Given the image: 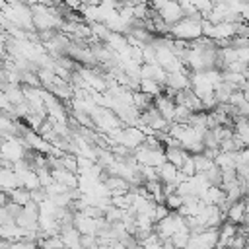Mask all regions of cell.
Returning <instances> with one entry per match:
<instances>
[{
  "instance_id": "8992f818",
  "label": "cell",
  "mask_w": 249,
  "mask_h": 249,
  "mask_svg": "<svg viewBox=\"0 0 249 249\" xmlns=\"http://www.w3.org/2000/svg\"><path fill=\"white\" fill-rule=\"evenodd\" d=\"M154 103H156V107L160 109V113L169 121V123H173V119H175V99H171V97H167V95H158L156 99H154Z\"/></svg>"
},
{
  "instance_id": "3957f363",
  "label": "cell",
  "mask_w": 249,
  "mask_h": 249,
  "mask_svg": "<svg viewBox=\"0 0 249 249\" xmlns=\"http://www.w3.org/2000/svg\"><path fill=\"white\" fill-rule=\"evenodd\" d=\"M160 16H161L169 25H173V23H177L179 19H183V18H185L183 4H181L179 0H167V2H165V6L160 10Z\"/></svg>"
},
{
  "instance_id": "ac0fdd59",
  "label": "cell",
  "mask_w": 249,
  "mask_h": 249,
  "mask_svg": "<svg viewBox=\"0 0 249 249\" xmlns=\"http://www.w3.org/2000/svg\"><path fill=\"white\" fill-rule=\"evenodd\" d=\"M89 25H91V29H93V35H95L99 41H107V39H109L111 29H109V25H107L105 21H89Z\"/></svg>"
},
{
  "instance_id": "6da1fadb",
  "label": "cell",
  "mask_w": 249,
  "mask_h": 249,
  "mask_svg": "<svg viewBox=\"0 0 249 249\" xmlns=\"http://www.w3.org/2000/svg\"><path fill=\"white\" fill-rule=\"evenodd\" d=\"M171 37L175 39H185V41H195L202 35V19L196 18H183L177 23L171 25Z\"/></svg>"
},
{
  "instance_id": "d4e9b609",
  "label": "cell",
  "mask_w": 249,
  "mask_h": 249,
  "mask_svg": "<svg viewBox=\"0 0 249 249\" xmlns=\"http://www.w3.org/2000/svg\"><path fill=\"white\" fill-rule=\"evenodd\" d=\"M16 218L10 214V210L6 206H0V224H14Z\"/></svg>"
},
{
  "instance_id": "e0dca14e",
  "label": "cell",
  "mask_w": 249,
  "mask_h": 249,
  "mask_svg": "<svg viewBox=\"0 0 249 249\" xmlns=\"http://www.w3.org/2000/svg\"><path fill=\"white\" fill-rule=\"evenodd\" d=\"M193 158H195V163H196V173H204V171H208L212 165H216V161H214L212 158H208L204 152L193 154Z\"/></svg>"
},
{
  "instance_id": "8fae6325",
  "label": "cell",
  "mask_w": 249,
  "mask_h": 249,
  "mask_svg": "<svg viewBox=\"0 0 249 249\" xmlns=\"http://www.w3.org/2000/svg\"><path fill=\"white\" fill-rule=\"evenodd\" d=\"M235 25L231 21H220L214 23V31H212V39H226V37H233L235 35Z\"/></svg>"
},
{
  "instance_id": "cb8c5ba5",
  "label": "cell",
  "mask_w": 249,
  "mask_h": 249,
  "mask_svg": "<svg viewBox=\"0 0 249 249\" xmlns=\"http://www.w3.org/2000/svg\"><path fill=\"white\" fill-rule=\"evenodd\" d=\"M230 103H233L237 107H241L243 103H247L245 101V95H243V89H233V93L230 95Z\"/></svg>"
},
{
  "instance_id": "4316f807",
  "label": "cell",
  "mask_w": 249,
  "mask_h": 249,
  "mask_svg": "<svg viewBox=\"0 0 249 249\" xmlns=\"http://www.w3.org/2000/svg\"><path fill=\"white\" fill-rule=\"evenodd\" d=\"M220 150H222V152H235L237 148H235L233 136H231V138H226V140H222V142H220Z\"/></svg>"
},
{
  "instance_id": "f546056e",
  "label": "cell",
  "mask_w": 249,
  "mask_h": 249,
  "mask_svg": "<svg viewBox=\"0 0 249 249\" xmlns=\"http://www.w3.org/2000/svg\"><path fill=\"white\" fill-rule=\"evenodd\" d=\"M243 95H245V101L249 103V88H245V89H243Z\"/></svg>"
},
{
  "instance_id": "5b68a950",
  "label": "cell",
  "mask_w": 249,
  "mask_h": 249,
  "mask_svg": "<svg viewBox=\"0 0 249 249\" xmlns=\"http://www.w3.org/2000/svg\"><path fill=\"white\" fill-rule=\"evenodd\" d=\"M60 237H62V241H64L66 247H72V249L82 247V241H80L82 233H80V230H78L74 224L62 226V228H60Z\"/></svg>"
},
{
  "instance_id": "9a60e30c",
  "label": "cell",
  "mask_w": 249,
  "mask_h": 249,
  "mask_svg": "<svg viewBox=\"0 0 249 249\" xmlns=\"http://www.w3.org/2000/svg\"><path fill=\"white\" fill-rule=\"evenodd\" d=\"M158 169H160V177H161V181H163V183H171V181H175L177 171H179V167H177L175 163H171L169 160H167V161H163Z\"/></svg>"
},
{
  "instance_id": "836d02e7",
  "label": "cell",
  "mask_w": 249,
  "mask_h": 249,
  "mask_svg": "<svg viewBox=\"0 0 249 249\" xmlns=\"http://www.w3.org/2000/svg\"><path fill=\"white\" fill-rule=\"evenodd\" d=\"M247 230H249V224H247Z\"/></svg>"
},
{
  "instance_id": "44dd1931",
  "label": "cell",
  "mask_w": 249,
  "mask_h": 249,
  "mask_svg": "<svg viewBox=\"0 0 249 249\" xmlns=\"http://www.w3.org/2000/svg\"><path fill=\"white\" fill-rule=\"evenodd\" d=\"M204 175H206V179L210 181V185H222V167L216 163V165H212L208 171H204Z\"/></svg>"
},
{
  "instance_id": "5bb4252c",
  "label": "cell",
  "mask_w": 249,
  "mask_h": 249,
  "mask_svg": "<svg viewBox=\"0 0 249 249\" xmlns=\"http://www.w3.org/2000/svg\"><path fill=\"white\" fill-rule=\"evenodd\" d=\"M237 152H239V150H235V152H220L214 161H216L222 169L235 167V165H237Z\"/></svg>"
},
{
  "instance_id": "1f68e13d",
  "label": "cell",
  "mask_w": 249,
  "mask_h": 249,
  "mask_svg": "<svg viewBox=\"0 0 249 249\" xmlns=\"http://www.w3.org/2000/svg\"><path fill=\"white\" fill-rule=\"evenodd\" d=\"M243 198H245V204H247V208H249V195H245Z\"/></svg>"
},
{
  "instance_id": "7402d4cb",
  "label": "cell",
  "mask_w": 249,
  "mask_h": 249,
  "mask_svg": "<svg viewBox=\"0 0 249 249\" xmlns=\"http://www.w3.org/2000/svg\"><path fill=\"white\" fill-rule=\"evenodd\" d=\"M183 202H185V198L179 193H173V195H167L165 196V204L169 206V210H179Z\"/></svg>"
},
{
  "instance_id": "83f0119b",
  "label": "cell",
  "mask_w": 249,
  "mask_h": 249,
  "mask_svg": "<svg viewBox=\"0 0 249 249\" xmlns=\"http://www.w3.org/2000/svg\"><path fill=\"white\" fill-rule=\"evenodd\" d=\"M235 53H237V60H241L245 64L249 62V47H237Z\"/></svg>"
},
{
  "instance_id": "ba28073f",
  "label": "cell",
  "mask_w": 249,
  "mask_h": 249,
  "mask_svg": "<svg viewBox=\"0 0 249 249\" xmlns=\"http://www.w3.org/2000/svg\"><path fill=\"white\" fill-rule=\"evenodd\" d=\"M0 187H2V191H12L16 187H21L14 169H10V167H2L0 169Z\"/></svg>"
},
{
  "instance_id": "484cf974",
  "label": "cell",
  "mask_w": 249,
  "mask_h": 249,
  "mask_svg": "<svg viewBox=\"0 0 249 249\" xmlns=\"http://www.w3.org/2000/svg\"><path fill=\"white\" fill-rule=\"evenodd\" d=\"M130 58H134L136 62L144 64V53H142V47H132V45H130Z\"/></svg>"
},
{
  "instance_id": "9c48e42d",
  "label": "cell",
  "mask_w": 249,
  "mask_h": 249,
  "mask_svg": "<svg viewBox=\"0 0 249 249\" xmlns=\"http://www.w3.org/2000/svg\"><path fill=\"white\" fill-rule=\"evenodd\" d=\"M245 212H247L245 198L235 200V202L230 206V210H228V220H231V222H235V224H243V220H245Z\"/></svg>"
},
{
  "instance_id": "603a6c76",
  "label": "cell",
  "mask_w": 249,
  "mask_h": 249,
  "mask_svg": "<svg viewBox=\"0 0 249 249\" xmlns=\"http://www.w3.org/2000/svg\"><path fill=\"white\" fill-rule=\"evenodd\" d=\"M179 169H181V171H185V173H187L189 177L196 175V163H195V158H193V154H191V156H189V158L185 160V163H183V165H181Z\"/></svg>"
},
{
  "instance_id": "f1b7e54d",
  "label": "cell",
  "mask_w": 249,
  "mask_h": 249,
  "mask_svg": "<svg viewBox=\"0 0 249 249\" xmlns=\"http://www.w3.org/2000/svg\"><path fill=\"white\" fill-rule=\"evenodd\" d=\"M64 4H66V6H70V8H74V10H80L82 0H64Z\"/></svg>"
},
{
  "instance_id": "2e32d148",
  "label": "cell",
  "mask_w": 249,
  "mask_h": 249,
  "mask_svg": "<svg viewBox=\"0 0 249 249\" xmlns=\"http://www.w3.org/2000/svg\"><path fill=\"white\" fill-rule=\"evenodd\" d=\"M10 196H12L14 202L25 206L31 200V189H27V187H16V189L10 191Z\"/></svg>"
},
{
  "instance_id": "52a82bcc",
  "label": "cell",
  "mask_w": 249,
  "mask_h": 249,
  "mask_svg": "<svg viewBox=\"0 0 249 249\" xmlns=\"http://www.w3.org/2000/svg\"><path fill=\"white\" fill-rule=\"evenodd\" d=\"M165 156L171 163H175L177 167H181L185 163V160L191 156V152L183 146H165Z\"/></svg>"
},
{
  "instance_id": "7c38bea8",
  "label": "cell",
  "mask_w": 249,
  "mask_h": 249,
  "mask_svg": "<svg viewBox=\"0 0 249 249\" xmlns=\"http://www.w3.org/2000/svg\"><path fill=\"white\" fill-rule=\"evenodd\" d=\"M140 89L146 91L152 97H158V95L163 93V86L154 78H140Z\"/></svg>"
},
{
  "instance_id": "4dcf8cb0",
  "label": "cell",
  "mask_w": 249,
  "mask_h": 249,
  "mask_svg": "<svg viewBox=\"0 0 249 249\" xmlns=\"http://www.w3.org/2000/svg\"><path fill=\"white\" fill-rule=\"evenodd\" d=\"M243 189H245V195H249V181H247V183H243Z\"/></svg>"
},
{
  "instance_id": "277c9868",
  "label": "cell",
  "mask_w": 249,
  "mask_h": 249,
  "mask_svg": "<svg viewBox=\"0 0 249 249\" xmlns=\"http://www.w3.org/2000/svg\"><path fill=\"white\" fill-rule=\"evenodd\" d=\"M154 231L161 237V239H167V237H171L175 231H177V226H175V218H173V210L165 216V218H161L160 222H156V226H154Z\"/></svg>"
},
{
  "instance_id": "ffe728a7",
  "label": "cell",
  "mask_w": 249,
  "mask_h": 249,
  "mask_svg": "<svg viewBox=\"0 0 249 249\" xmlns=\"http://www.w3.org/2000/svg\"><path fill=\"white\" fill-rule=\"evenodd\" d=\"M195 111L189 107V105H183V103H177L175 105V123H189V119H191V115H193Z\"/></svg>"
},
{
  "instance_id": "d6a6232c",
  "label": "cell",
  "mask_w": 249,
  "mask_h": 249,
  "mask_svg": "<svg viewBox=\"0 0 249 249\" xmlns=\"http://www.w3.org/2000/svg\"><path fill=\"white\" fill-rule=\"evenodd\" d=\"M245 76H247V82H249V68L245 70Z\"/></svg>"
},
{
  "instance_id": "4fadbf2b",
  "label": "cell",
  "mask_w": 249,
  "mask_h": 249,
  "mask_svg": "<svg viewBox=\"0 0 249 249\" xmlns=\"http://www.w3.org/2000/svg\"><path fill=\"white\" fill-rule=\"evenodd\" d=\"M233 89H237L233 84H230V82L222 80V82L214 88V95H216L218 103H228V101H230V95L233 93Z\"/></svg>"
},
{
  "instance_id": "d6986e66",
  "label": "cell",
  "mask_w": 249,
  "mask_h": 249,
  "mask_svg": "<svg viewBox=\"0 0 249 249\" xmlns=\"http://www.w3.org/2000/svg\"><path fill=\"white\" fill-rule=\"evenodd\" d=\"M21 84L23 86H31V88H43V82H41V78H39V74L35 70L21 72Z\"/></svg>"
},
{
  "instance_id": "7a4b0ae2",
  "label": "cell",
  "mask_w": 249,
  "mask_h": 249,
  "mask_svg": "<svg viewBox=\"0 0 249 249\" xmlns=\"http://www.w3.org/2000/svg\"><path fill=\"white\" fill-rule=\"evenodd\" d=\"M134 154L138 158V161L142 165H156L160 167L163 161H167V156H165V148H148L146 144H140L138 148H134Z\"/></svg>"
},
{
  "instance_id": "30bf717a",
  "label": "cell",
  "mask_w": 249,
  "mask_h": 249,
  "mask_svg": "<svg viewBox=\"0 0 249 249\" xmlns=\"http://www.w3.org/2000/svg\"><path fill=\"white\" fill-rule=\"evenodd\" d=\"M237 233V224L231 222V220H224V224L220 226V239H218V247H224L228 245V241Z\"/></svg>"
}]
</instances>
